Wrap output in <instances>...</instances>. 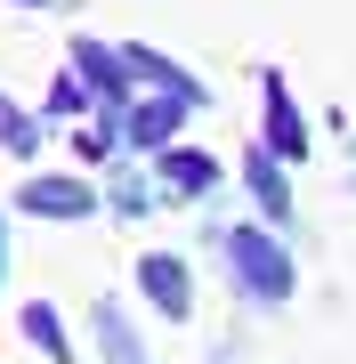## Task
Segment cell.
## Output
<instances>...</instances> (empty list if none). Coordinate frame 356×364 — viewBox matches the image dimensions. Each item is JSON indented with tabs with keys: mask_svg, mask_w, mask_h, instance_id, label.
I'll list each match as a JSON object with an SVG mask.
<instances>
[{
	"mask_svg": "<svg viewBox=\"0 0 356 364\" xmlns=\"http://www.w3.org/2000/svg\"><path fill=\"white\" fill-rule=\"evenodd\" d=\"M267 154H308V122H300V105H291L284 90V73H267Z\"/></svg>",
	"mask_w": 356,
	"mask_h": 364,
	"instance_id": "obj_4",
	"label": "cell"
},
{
	"mask_svg": "<svg viewBox=\"0 0 356 364\" xmlns=\"http://www.w3.org/2000/svg\"><path fill=\"white\" fill-rule=\"evenodd\" d=\"M73 65H81V81H90V90L106 97V105L122 97V81H130V65H122V49H106V41H90V33L73 41Z\"/></svg>",
	"mask_w": 356,
	"mask_h": 364,
	"instance_id": "obj_5",
	"label": "cell"
},
{
	"mask_svg": "<svg viewBox=\"0 0 356 364\" xmlns=\"http://www.w3.org/2000/svg\"><path fill=\"white\" fill-rule=\"evenodd\" d=\"M25 340H33L41 356L73 364V348H65V332H57V308H49V299H33V308H25Z\"/></svg>",
	"mask_w": 356,
	"mask_h": 364,
	"instance_id": "obj_10",
	"label": "cell"
},
{
	"mask_svg": "<svg viewBox=\"0 0 356 364\" xmlns=\"http://www.w3.org/2000/svg\"><path fill=\"white\" fill-rule=\"evenodd\" d=\"M227 267L243 275V291H259V299H291V251H284L267 227H235V235H227Z\"/></svg>",
	"mask_w": 356,
	"mask_h": 364,
	"instance_id": "obj_1",
	"label": "cell"
},
{
	"mask_svg": "<svg viewBox=\"0 0 356 364\" xmlns=\"http://www.w3.org/2000/svg\"><path fill=\"white\" fill-rule=\"evenodd\" d=\"M16 203H25L33 219H90V210H97V195H90L81 178H33Z\"/></svg>",
	"mask_w": 356,
	"mask_h": 364,
	"instance_id": "obj_3",
	"label": "cell"
},
{
	"mask_svg": "<svg viewBox=\"0 0 356 364\" xmlns=\"http://www.w3.org/2000/svg\"><path fill=\"white\" fill-rule=\"evenodd\" d=\"M0 146H9L16 162H33V154H41V130H33V114H16L9 97H0Z\"/></svg>",
	"mask_w": 356,
	"mask_h": 364,
	"instance_id": "obj_11",
	"label": "cell"
},
{
	"mask_svg": "<svg viewBox=\"0 0 356 364\" xmlns=\"http://www.w3.org/2000/svg\"><path fill=\"white\" fill-rule=\"evenodd\" d=\"M90 324H97V356H106V364H146L138 332L122 324V308H106V299H97V316H90Z\"/></svg>",
	"mask_w": 356,
	"mask_h": 364,
	"instance_id": "obj_8",
	"label": "cell"
},
{
	"mask_svg": "<svg viewBox=\"0 0 356 364\" xmlns=\"http://www.w3.org/2000/svg\"><path fill=\"white\" fill-rule=\"evenodd\" d=\"M178 122H186V97H146L138 114H130V138H138V146H171Z\"/></svg>",
	"mask_w": 356,
	"mask_h": 364,
	"instance_id": "obj_7",
	"label": "cell"
},
{
	"mask_svg": "<svg viewBox=\"0 0 356 364\" xmlns=\"http://www.w3.org/2000/svg\"><path fill=\"white\" fill-rule=\"evenodd\" d=\"M25 9H49V0H25Z\"/></svg>",
	"mask_w": 356,
	"mask_h": 364,
	"instance_id": "obj_12",
	"label": "cell"
},
{
	"mask_svg": "<svg viewBox=\"0 0 356 364\" xmlns=\"http://www.w3.org/2000/svg\"><path fill=\"white\" fill-rule=\"evenodd\" d=\"M138 284H146V299H154L162 316H186V308H195V284H186V267L171 259V251H146V259H138Z\"/></svg>",
	"mask_w": 356,
	"mask_h": 364,
	"instance_id": "obj_2",
	"label": "cell"
},
{
	"mask_svg": "<svg viewBox=\"0 0 356 364\" xmlns=\"http://www.w3.org/2000/svg\"><path fill=\"white\" fill-rule=\"evenodd\" d=\"M211 178H219L211 154H171V146H162V186H171V195H203Z\"/></svg>",
	"mask_w": 356,
	"mask_h": 364,
	"instance_id": "obj_9",
	"label": "cell"
},
{
	"mask_svg": "<svg viewBox=\"0 0 356 364\" xmlns=\"http://www.w3.org/2000/svg\"><path fill=\"white\" fill-rule=\"evenodd\" d=\"M243 178H251V195H259V210L267 219H291V186H284V170H276V154H243Z\"/></svg>",
	"mask_w": 356,
	"mask_h": 364,
	"instance_id": "obj_6",
	"label": "cell"
}]
</instances>
